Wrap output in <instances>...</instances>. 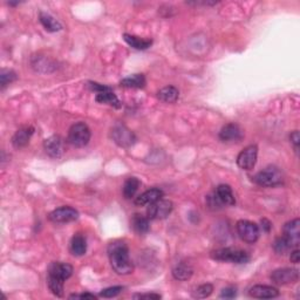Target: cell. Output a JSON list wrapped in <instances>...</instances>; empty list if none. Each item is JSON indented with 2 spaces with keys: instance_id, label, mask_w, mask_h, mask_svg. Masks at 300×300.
I'll list each match as a JSON object with an SVG mask.
<instances>
[{
  "instance_id": "cell-23",
  "label": "cell",
  "mask_w": 300,
  "mask_h": 300,
  "mask_svg": "<svg viewBox=\"0 0 300 300\" xmlns=\"http://www.w3.org/2000/svg\"><path fill=\"white\" fill-rule=\"evenodd\" d=\"M179 92L176 87L173 86H167L161 90H158L157 97L160 99L162 102L165 103H175L177 100H178Z\"/></svg>"
},
{
  "instance_id": "cell-7",
  "label": "cell",
  "mask_w": 300,
  "mask_h": 300,
  "mask_svg": "<svg viewBox=\"0 0 300 300\" xmlns=\"http://www.w3.org/2000/svg\"><path fill=\"white\" fill-rule=\"evenodd\" d=\"M111 139L117 146L129 148L136 142V136L124 125H116L111 129Z\"/></svg>"
},
{
  "instance_id": "cell-30",
  "label": "cell",
  "mask_w": 300,
  "mask_h": 300,
  "mask_svg": "<svg viewBox=\"0 0 300 300\" xmlns=\"http://www.w3.org/2000/svg\"><path fill=\"white\" fill-rule=\"evenodd\" d=\"M17 78V73L14 71L3 70L2 73H0V85H2L3 88H5L7 85L16 81Z\"/></svg>"
},
{
  "instance_id": "cell-20",
  "label": "cell",
  "mask_w": 300,
  "mask_h": 300,
  "mask_svg": "<svg viewBox=\"0 0 300 300\" xmlns=\"http://www.w3.org/2000/svg\"><path fill=\"white\" fill-rule=\"evenodd\" d=\"M194 274V269L191 267L190 264H188L186 262H182L172 269V276L176 280L179 281H186L188 279H190Z\"/></svg>"
},
{
  "instance_id": "cell-35",
  "label": "cell",
  "mask_w": 300,
  "mask_h": 300,
  "mask_svg": "<svg viewBox=\"0 0 300 300\" xmlns=\"http://www.w3.org/2000/svg\"><path fill=\"white\" fill-rule=\"evenodd\" d=\"M70 299H90V300H94V299H96V297L94 294H90V293H79V294L70 295Z\"/></svg>"
},
{
  "instance_id": "cell-34",
  "label": "cell",
  "mask_w": 300,
  "mask_h": 300,
  "mask_svg": "<svg viewBox=\"0 0 300 300\" xmlns=\"http://www.w3.org/2000/svg\"><path fill=\"white\" fill-rule=\"evenodd\" d=\"M290 140H291V143H293V146L295 148V150H298V147H299V132L298 130H294L293 133L290 135Z\"/></svg>"
},
{
  "instance_id": "cell-12",
  "label": "cell",
  "mask_w": 300,
  "mask_h": 300,
  "mask_svg": "<svg viewBox=\"0 0 300 300\" xmlns=\"http://www.w3.org/2000/svg\"><path fill=\"white\" fill-rule=\"evenodd\" d=\"M283 236L288 241L292 248L297 249L300 243V220L299 218L292 219L284 225Z\"/></svg>"
},
{
  "instance_id": "cell-24",
  "label": "cell",
  "mask_w": 300,
  "mask_h": 300,
  "mask_svg": "<svg viewBox=\"0 0 300 300\" xmlns=\"http://www.w3.org/2000/svg\"><path fill=\"white\" fill-rule=\"evenodd\" d=\"M39 20H40L43 28H45L46 31L52 32V33L53 32H59L63 30V25L48 13L41 12L40 16H39Z\"/></svg>"
},
{
  "instance_id": "cell-27",
  "label": "cell",
  "mask_w": 300,
  "mask_h": 300,
  "mask_svg": "<svg viewBox=\"0 0 300 300\" xmlns=\"http://www.w3.org/2000/svg\"><path fill=\"white\" fill-rule=\"evenodd\" d=\"M141 186V182L136 177H129V178L125 182L124 186V196L126 200H132L135 196L137 190Z\"/></svg>"
},
{
  "instance_id": "cell-1",
  "label": "cell",
  "mask_w": 300,
  "mask_h": 300,
  "mask_svg": "<svg viewBox=\"0 0 300 300\" xmlns=\"http://www.w3.org/2000/svg\"><path fill=\"white\" fill-rule=\"evenodd\" d=\"M108 257L115 272L120 276H127L134 270L133 262L129 258V248L124 241H114L108 245Z\"/></svg>"
},
{
  "instance_id": "cell-19",
  "label": "cell",
  "mask_w": 300,
  "mask_h": 300,
  "mask_svg": "<svg viewBox=\"0 0 300 300\" xmlns=\"http://www.w3.org/2000/svg\"><path fill=\"white\" fill-rule=\"evenodd\" d=\"M95 100H96V102L103 103V104H109V106L114 107V108H120L122 106L121 101L117 99V96L115 95L113 92H111V89L109 88V87H108L106 90H103V92L96 93Z\"/></svg>"
},
{
  "instance_id": "cell-3",
  "label": "cell",
  "mask_w": 300,
  "mask_h": 300,
  "mask_svg": "<svg viewBox=\"0 0 300 300\" xmlns=\"http://www.w3.org/2000/svg\"><path fill=\"white\" fill-rule=\"evenodd\" d=\"M254 182L259 187L274 188L283 184L284 175L278 167L269 165V167H266L265 169L256 173L254 177Z\"/></svg>"
},
{
  "instance_id": "cell-33",
  "label": "cell",
  "mask_w": 300,
  "mask_h": 300,
  "mask_svg": "<svg viewBox=\"0 0 300 300\" xmlns=\"http://www.w3.org/2000/svg\"><path fill=\"white\" fill-rule=\"evenodd\" d=\"M134 299H153V300H158L161 299V294L158 293H140V294H134Z\"/></svg>"
},
{
  "instance_id": "cell-4",
  "label": "cell",
  "mask_w": 300,
  "mask_h": 300,
  "mask_svg": "<svg viewBox=\"0 0 300 300\" xmlns=\"http://www.w3.org/2000/svg\"><path fill=\"white\" fill-rule=\"evenodd\" d=\"M211 258L218 262L247 264L250 262V255L244 250L234 248H223L211 252Z\"/></svg>"
},
{
  "instance_id": "cell-17",
  "label": "cell",
  "mask_w": 300,
  "mask_h": 300,
  "mask_svg": "<svg viewBox=\"0 0 300 300\" xmlns=\"http://www.w3.org/2000/svg\"><path fill=\"white\" fill-rule=\"evenodd\" d=\"M249 294L252 298L257 299H273L279 295V290L273 286H267V285H255L250 288Z\"/></svg>"
},
{
  "instance_id": "cell-37",
  "label": "cell",
  "mask_w": 300,
  "mask_h": 300,
  "mask_svg": "<svg viewBox=\"0 0 300 300\" xmlns=\"http://www.w3.org/2000/svg\"><path fill=\"white\" fill-rule=\"evenodd\" d=\"M262 224H263L264 230H265V232H270L271 227H272V224H271L267 219H263L262 220Z\"/></svg>"
},
{
  "instance_id": "cell-15",
  "label": "cell",
  "mask_w": 300,
  "mask_h": 300,
  "mask_svg": "<svg viewBox=\"0 0 300 300\" xmlns=\"http://www.w3.org/2000/svg\"><path fill=\"white\" fill-rule=\"evenodd\" d=\"M214 194L222 207H233L236 204L233 191L227 184H220V186L216 188Z\"/></svg>"
},
{
  "instance_id": "cell-18",
  "label": "cell",
  "mask_w": 300,
  "mask_h": 300,
  "mask_svg": "<svg viewBox=\"0 0 300 300\" xmlns=\"http://www.w3.org/2000/svg\"><path fill=\"white\" fill-rule=\"evenodd\" d=\"M33 134H34V128L31 127V126L19 129L16 134H14L12 139L13 147L17 148V149L26 147L27 144L30 143V140Z\"/></svg>"
},
{
  "instance_id": "cell-9",
  "label": "cell",
  "mask_w": 300,
  "mask_h": 300,
  "mask_svg": "<svg viewBox=\"0 0 300 300\" xmlns=\"http://www.w3.org/2000/svg\"><path fill=\"white\" fill-rule=\"evenodd\" d=\"M271 280L276 285H288L297 283L299 279V271L297 269H290V267H284V269L274 270L271 273Z\"/></svg>"
},
{
  "instance_id": "cell-11",
  "label": "cell",
  "mask_w": 300,
  "mask_h": 300,
  "mask_svg": "<svg viewBox=\"0 0 300 300\" xmlns=\"http://www.w3.org/2000/svg\"><path fill=\"white\" fill-rule=\"evenodd\" d=\"M79 218V212L72 207H61L53 210L48 215V219L53 223H71Z\"/></svg>"
},
{
  "instance_id": "cell-22",
  "label": "cell",
  "mask_w": 300,
  "mask_h": 300,
  "mask_svg": "<svg viewBox=\"0 0 300 300\" xmlns=\"http://www.w3.org/2000/svg\"><path fill=\"white\" fill-rule=\"evenodd\" d=\"M87 251V241L85 236H82L81 233H77L73 236L71 241V252L72 255L77 256V257H81L84 256Z\"/></svg>"
},
{
  "instance_id": "cell-14",
  "label": "cell",
  "mask_w": 300,
  "mask_h": 300,
  "mask_svg": "<svg viewBox=\"0 0 300 300\" xmlns=\"http://www.w3.org/2000/svg\"><path fill=\"white\" fill-rule=\"evenodd\" d=\"M219 139L223 142H239L243 139V130L236 124H227L220 129Z\"/></svg>"
},
{
  "instance_id": "cell-28",
  "label": "cell",
  "mask_w": 300,
  "mask_h": 300,
  "mask_svg": "<svg viewBox=\"0 0 300 300\" xmlns=\"http://www.w3.org/2000/svg\"><path fill=\"white\" fill-rule=\"evenodd\" d=\"M273 249L278 255H285L290 250H293L292 245L288 243V241L284 236L277 238L273 243Z\"/></svg>"
},
{
  "instance_id": "cell-6",
  "label": "cell",
  "mask_w": 300,
  "mask_h": 300,
  "mask_svg": "<svg viewBox=\"0 0 300 300\" xmlns=\"http://www.w3.org/2000/svg\"><path fill=\"white\" fill-rule=\"evenodd\" d=\"M237 232L238 236L241 237L242 241H244L245 243L255 244L258 241L260 231L259 226L254 222L250 220H238L237 222Z\"/></svg>"
},
{
  "instance_id": "cell-21",
  "label": "cell",
  "mask_w": 300,
  "mask_h": 300,
  "mask_svg": "<svg viewBox=\"0 0 300 300\" xmlns=\"http://www.w3.org/2000/svg\"><path fill=\"white\" fill-rule=\"evenodd\" d=\"M124 39L130 47H133V48L137 50H146L153 45V40H151V39H143L136 37V35H130L127 33L124 34Z\"/></svg>"
},
{
  "instance_id": "cell-16",
  "label": "cell",
  "mask_w": 300,
  "mask_h": 300,
  "mask_svg": "<svg viewBox=\"0 0 300 300\" xmlns=\"http://www.w3.org/2000/svg\"><path fill=\"white\" fill-rule=\"evenodd\" d=\"M163 191L158 188H153V189H149L144 191L143 194H141L139 197H136V200L134 201V203L137 207H147V205H150L161 200L163 197Z\"/></svg>"
},
{
  "instance_id": "cell-36",
  "label": "cell",
  "mask_w": 300,
  "mask_h": 300,
  "mask_svg": "<svg viewBox=\"0 0 300 300\" xmlns=\"http://www.w3.org/2000/svg\"><path fill=\"white\" fill-rule=\"evenodd\" d=\"M290 259H291V263L293 264H298L299 260H300V251L299 249H293V250H291V256H290Z\"/></svg>"
},
{
  "instance_id": "cell-25",
  "label": "cell",
  "mask_w": 300,
  "mask_h": 300,
  "mask_svg": "<svg viewBox=\"0 0 300 300\" xmlns=\"http://www.w3.org/2000/svg\"><path fill=\"white\" fill-rule=\"evenodd\" d=\"M132 227L137 233L140 234L147 233L150 229L149 218L140 214H135L132 218Z\"/></svg>"
},
{
  "instance_id": "cell-31",
  "label": "cell",
  "mask_w": 300,
  "mask_h": 300,
  "mask_svg": "<svg viewBox=\"0 0 300 300\" xmlns=\"http://www.w3.org/2000/svg\"><path fill=\"white\" fill-rule=\"evenodd\" d=\"M122 291H124V287L122 286H111L101 291L99 295L102 298H115L117 297Z\"/></svg>"
},
{
  "instance_id": "cell-29",
  "label": "cell",
  "mask_w": 300,
  "mask_h": 300,
  "mask_svg": "<svg viewBox=\"0 0 300 300\" xmlns=\"http://www.w3.org/2000/svg\"><path fill=\"white\" fill-rule=\"evenodd\" d=\"M212 291H214V286L211 284H203L200 285L196 290L193 292V298L195 299H205L210 297Z\"/></svg>"
},
{
  "instance_id": "cell-32",
  "label": "cell",
  "mask_w": 300,
  "mask_h": 300,
  "mask_svg": "<svg viewBox=\"0 0 300 300\" xmlns=\"http://www.w3.org/2000/svg\"><path fill=\"white\" fill-rule=\"evenodd\" d=\"M236 297H237V288L234 286H227L225 288H223L219 294L220 299H233Z\"/></svg>"
},
{
  "instance_id": "cell-5",
  "label": "cell",
  "mask_w": 300,
  "mask_h": 300,
  "mask_svg": "<svg viewBox=\"0 0 300 300\" xmlns=\"http://www.w3.org/2000/svg\"><path fill=\"white\" fill-rule=\"evenodd\" d=\"M90 129L85 122H78L73 125L68 132V142L77 148L87 146L90 141Z\"/></svg>"
},
{
  "instance_id": "cell-2",
  "label": "cell",
  "mask_w": 300,
  "mask_h": 300,
  "mask_svg": "<svg viewBox=\"0 0 300 300\" xmlns=\"http://www.w3.org/2000/svg\"><path fill=\"white\" fill-rule=\"evenodd\" d=\"M73 274V266L67 263L53 262L47 271V284L55 297H64V284Z\"/></svg>"
},
{
  "instance_id": "cell-8",
  "label": "cell",
  "mask_w": 300,
  "mask_h": 300,
  "mask_svg": "<svg viewBox=\"0 0 300 300\" xmlns=\"http://www.w3.org/2000/svg\"><path fill=\"white\" fill-rule=\"evenodd\" d=\"M173 204L169 200H158L155 203L150 204L147 210V215L149 219H164L171 214Z\"/></svg>"
},
{
  "instance_id": "cell-13",
  "label": "cell",
  "mask_w": 300,
  "mask_h": 300,
  "mask_svg": "<svg viewBox=\"0 0 300 300\" xmlns=\"http://www.w3.org/2000/svg\"><path fill=\"white\" fill-rule=\"evenodd\" d=\"M43 149L46 154L52 158H59L64 154V142L63 139L57 135H53L45 140L43 142Z\"/></svg>"
},
{
  "instance_id": "cell-26",
  "label": "cell",
  "mask_w": 300,
  "mask_h": 300,
  "mask_svg": "<svg viewBox=\"0 0 300 300\" xmlns=\"http://www.w3.org/2000/svg\"><path fill=\"white\" fill-rule=\"evenodd\" d=\"M120 85L126 88H143L146 86V78L143 74H133L122 79Z\"/></svg>"
},
{
  "instance_id": "cell-10",
  "label": "cell",
  "mask_w": 300,
  "mask_h": 300,
  "mask_svg": "<svg viewBox=\"0 0 300 300\" xmlns=\"http://www.w3.org/2000/svg\"><path fill=\"white\" fill-rule=\"evenodd\" d=\"M258 157V147L256 144H251L242 150L237 157L238 167L244 170H251L255 168Z\"/></svg>"
}]
</instances>
